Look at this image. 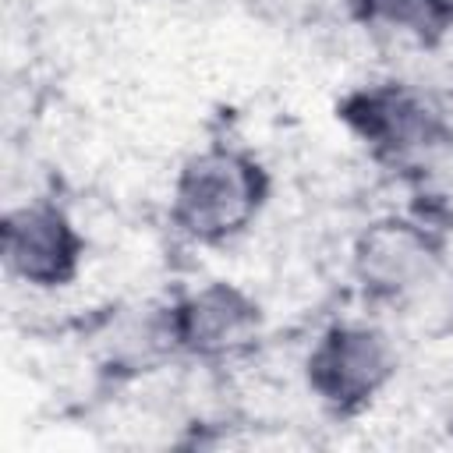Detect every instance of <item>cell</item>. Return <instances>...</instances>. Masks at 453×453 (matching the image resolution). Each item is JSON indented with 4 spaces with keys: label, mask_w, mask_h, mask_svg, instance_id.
Here are the masks:
<instances>
[{
    "label": "cell",
    "mask_w": 453,
    "mask_h": 453,
    "mask_svg": "<svg viewBox=\"0 0 453 453\" xmlns=\"http://www.w3.org/2000/svg\"><path fill=\"white\" fill-rule=\"evenodd\" d=\"M262 180L258 170L237 152H202L195 156L173 191V219L202 241H219L237 234L258 209Z\"/></svg>",
    "instance_id": "obj_1"
},
{
    "label": "cell",
    "mask_w": 453,
    "mask_h": 453,
    "mask_svg": "<svg viewBox=\"0 0 453 453\" xmlns=\"http://www.w3.org/2000/svg\"><path fill=\"white\" fill-rule=\"evenodd\" d=\"M357 120L365 138L389 156H418L439 142L435 110L425 99L400 88L365 96L357 106Z\"/></svg>",
    "instance_id": "obj_6"
},
{
    "label": "cell",
    "mask_w": 453,
    "mask_h": 453,
    "mask_svg": "<svg viewBox=\"0 0 453 453\" xmlns=\"http://www.w3.org/2000/svg\"><path fill=\"white\" fill-rule=\"evenodd\" d=\"M393 372V347L379 329L336 326L311 350L308 375L322 400L336 407L365 403Z\"/></svg>",
    "instance_id": "obj_2"
},
{
    "label": "cell",
    "mask_w": 453,
    "mask_h": 453,
    "mask_svg": "<svg viewBox=\"0 0 453 453\" xmlns=\"http://www.w3.org/2000/svg\"><path fill=\"white\" fill-rule=\"evenodd\" d=\"M81 241L67 216L53 205L32 202L11 209L4 219V262L7 273L32 287H57L78 265Z\"/></svg>",
    "instance_id": "obj_3"
},
{
    "label": "cell",
    "mask_w": 453,
    "mask_h": 453,
    "mask_svg": "<svg viewBox=\"0 0 453 453\" xmlns=\"http://www.w3.org/2000/svg\"><path fill=\"white\" fill-rule=\"evenodd\" d=\"M365 18L403 39L428 42L453 21V0H361Z\"/></svg>",
    "instance_id": "obj_7"
},
{
    "label": "cell",
    "mask_w": 453,
    "mask_h": 453,
    "mask_svg": "<svg viewBox=\"0 0 453 453\" xmlns=\"http://www.w3.org/2000/svg\"><path fill=\"white\" fill-rule=\"evenodd\" d=\"M354 265L365 287L389 297H411L439 276L428 237L418 226L396 223V219L375 223L372 230H365V237L357 241Z\"/></svg>",
    "instance_id": "obj_4"
},
{
    "label": "cell",
    "mask_w": 453,
    "mask_h": 453,
    "mask_svg": "<svg viewBox=\"0 0 453 453\" xmlns=\"http://www.w3.org/2000/svg\"><path fill=\"white\" fill-rule=\"evenodd\" d=\"M173 333L195 354L219 357V354H234L255 340L258 311L241 290H234L226 283H212V287L195 290L177 308Z\"/></svg>",
    "instance_id": "obj_5"
}]
</instances>
